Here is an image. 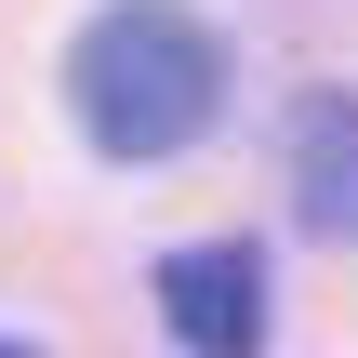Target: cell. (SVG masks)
Returning a JSON list of instances; mask_svg holds the SVG:
<instances>
[{"mask_svg":"<svg viewBox=\"0 0 358 358\" xmlns=\"http://www.w3.org/2000/svg\"><path fill=\"white\" fill-rule=\"evenodd\" d=\"M66 106L106 159H173L226 120V27L186 0H106L66 40Z\"/></svg>","mask_w":358,"mask_h":358,"instance_id":"6da1fadb","label":"cell"},{"mask_svg":"<svg viewBox=\"0 0 358 358\" xmlns=\"http://www.w3.org/2000/svg\"><path fill=\"white\" fill-rule=\"evenodd\" d=\"M159 319H173L186 358H266V252L252 239L159 252Z\"/></svg>","mask_w":358,"mask_h":358,"instance_id":"7a4b0ae2","label":"cell"},{"mask_svg":"<svg viewBox=\"0 0 358 358\" xmlns=\"http://www.w3.org/2000/svg\"><path fill=\"white\" fill-rule=\"evenodd\" d=\"M292 213L319 239H358V93H306L292 106Z\"/></svg>","mask_w":358,"mask_h":358,"instance_id":"3957f363","label":"cell"},{"mask_svg":"<svg viewBox=\"0 0 358 358\" xmlns=\"http://www.w3.org/2000/svg\"><path fill=\"white\" fill-rule=\"evenodd\" d=\"M0 358H40V345H13V332H0Z\"/></svg>","mask_w":358,"mask_h":358,"instance_id":"277c9868","label":"cell"}]
</instances>
